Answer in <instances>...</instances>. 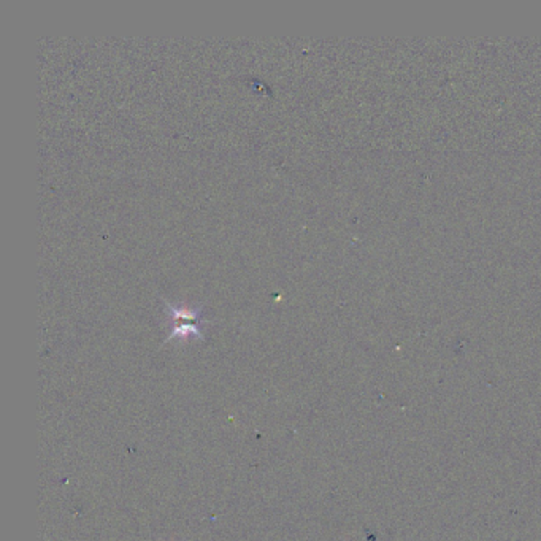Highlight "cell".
I'll return each instance as SVG.
<instances>
[{
    "instance_id": "cell-1",
    "label": "cell",
    "mask_w": 541,
    "mask_h": 541,
    "mask_svg": "<svg viewBox=\"0 0 541 541\" xmlns=\"http://www.w3.org/2000/svg\"><path fill=\"white\" fill-rule=\"evenodd\" d=\"M160 300L165 306L167 315L170 316L172 324L200 322V316L203 310H205V305L203 303H188V302L173 303V302H168V300L164 297H160Z\"/></svg>"
},
{
    "instance_id": "cell-2",
    "label": "cell",
    "mask_w": 541,
    "mask_h": 541,
    "mask_svg": "<svg viewBox=\"0 0 541 541\" xmlns=\"http://www.w3.org/2000/svg\"><path fill=\"white\" fill-rule=\"evenodd\" d=\"M208 324V321H200V322H179V324H172V330L168 334L167 338L164 340V343L170 340H178L186 343L188 340L192 338H203L205 334H203V329Z\"/></svg>"
}]
</instances>
